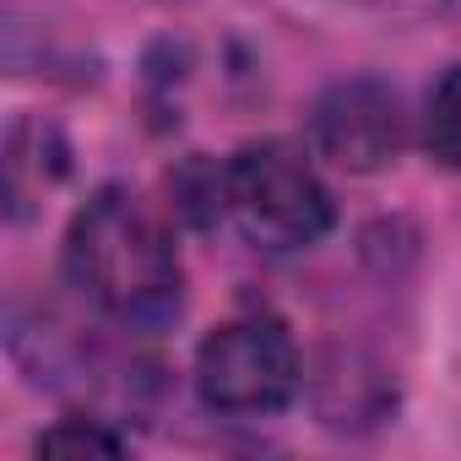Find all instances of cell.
Masks as SVG:
<instances>
[{"mask_svg":"<svg viewBox=\"0 0 461 461\" xmlns=\"http://www.w3.org/2000/svg\"><path fill=\"white\" fill-rule=\"evenodd\" d=\"M33 450H39V456H44V450H50V456H60V450H71V456H82V450H87V456H120L125 439H120L104 418H60L55 429H44V434L33 439Z\"/></svg>","mask_w":461,"mask_h":461,"instance_id":"cell-7","label":"cell"},{"mask_svg":"<svg viewBox=\"0 0 461 461\" xmlns=\"http://www.w3.org/2000/svg\"><path fill=\"white\" fill-rule=\"evenodd\" d=\"M60 267L77 299L120 331L152 337L185 310V267L168 222L125 185H104L71 212Z\"/></svg>","mask_w":461,"mask_h":461,"instance_id":"cell-1","label":"cell"},{"mask_svg":"<svg viewBox=\"0 0 461 461\" xmlns=\"http://www.w3.org/2000/svg\"><path fill=\"white\" fill-rule=\"evenodd\" d=\"M60 179H66L60 131L39 114H17L6 125V206H12V217L23 222L44 201V190H55Z\"/></svg>","mask_w":461,"mask_h":461,"instance_id":"cell-5","label":"cell"},{"mask_svg":"<svg viewBox=\"0 0 461 461\" xmlns=\"http://www.w3.org/2000/svg\"><path fill=\"white\" fill-rule=\"evenodd\" d=\"M310 141L326 163L348 174H380L407 147L402 93L380 77H342L310 109Z\"/></svg>","mask_w":461,"mask_h":461,"instance_id":"cell-4","label":"cell"},{"mask_svg":"<svg viewBox=\"0 0 461 461\" xmlns=\"http://www.w3.org/2000/svg\"><path fill=\"white\" fill-rule=\"evenodd\" d=\"M222 201L228 222L267 256H299L337 222L326 179L294 141H245L222 163Z\"/></svg>","mask_w":461,"mask_h":461,"instance_id":"cell-2","label":"cell"},{"mask_svg":"<svg viewBox=\"0 0 461 461\" xmlns=\"http://www.w3.org/2000/svg\"><path fill=\"white\" fill-rule=\"evenodd\" d=\"M304 385L299 348L283 321L240 315L222 321L195 348V396L206 412L222 418H272Z\"/></svg>","mask_w":461,"mask_h":461,"instance_id":"cell-3","label":"cell"},{"mask_svg":"<svg viewBox=\"0 0 461 461\" xmlns=\"http://www.w3.org/2000/svg\"><path fill=\"white\" fill-rule=\"evenodd\" d=\"M423 152L439 168L461 174V60L445 66L423 98Z\"/></svg>","mask_w":461,"mask_h":461,"instance_id":"cell-6","label":"cell"}]
</instances>
